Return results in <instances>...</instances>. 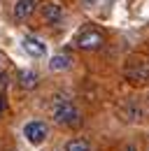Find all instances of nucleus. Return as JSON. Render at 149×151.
<instances>
[{
  "instance_id": "obj_6",
  "label": "nucleus",
  "mask_w": 149,
  "mask_h": 151,
  "mask_svg": "<svg viewBox=\"0 0 149 151\" xmlns=\"http://www.w3.org/2000/svg\"><path fill=\"white\" fill-rule=\"evenodd\" d=\"M44 19L49 21V23H58V21L63 19L61 5H44Z\"/></svg>"
},
{
  "instance_id": "obj_8",
  "label": "nucleus",
  "mask_w": 149,
  "mask_h": 151,
  "mask_svg": "<svg viewBox=\"0 0 149 151\" xmlns=\"http://www.w3.org/2000/svg\"><path fill=\"white\" fill-rule=\"evenodd\" d=\"M49 68H51L54 72L68 70V68H70V58H68V56H61V54H58V56H54L51 60H49Z\"/></svg>"
},
{
  "instance_id": "obj_5",
  "label": "nucleus",
  "mask_w": 149,
  "mask_h": 151,
  "mask_svg": "<svg viewBox=\"0 0 149 151\" xmlns=\"http://www.w3.org/2000/svg\"><path fill=\"white\" fill-rule=\"evenodd\" d=\"M23 49L30 54V56H35V58H40V56H44V42H37L35 37H26L23 40Z\"/></svg>"
},
{
  "instance_id": "obj_7",
  "label": "nucleus",
  "mask_w": 149,
  "mask_h": 151,
  "mask_svg": "<svg viewBox=\"0 0 149 151\" xmlns=\"http://www.w3.org/2000/svg\"><path fill=\"white\" fill-rule=\"evenodd\" d=\"M19 86H21V88H35L37 86V75L30 72V70H28V72H21V75H19Z\"/></svg>"
},
{
  "instance_id": "obj_2",
  "label": "nucleus",
  "mask_w": 149,
  "mask_h": 151,
  "mask_svg": "<svg viewBox=\"0 0 149 151\" xmlns=\"http://www.w3.org/2000/svg\"><path fill=\"white\" fill-rule=\"evenodd\" d=\"M23 135H26V139L30 144H42L47 139V135H49V128H47L44 121H30V123H26Z\"/></svg>"
},
{
  "instance_id": "obj_11",
  "label": "nucleus",
  "mask_w": 149,
  "mask_h": 151,
  "mask_svg": "<svg viewBox=\"0 0 149 151\" xmlns=\"http://www.w3.org/2000/svg\"><path fill=\"white\" fill-rule=\"evenodd\" d=\"M5 107H7V100H5V95L0 93V114L5 112Z\"/></svg>"
},
{
  "instance_id": "obj_1",
  "label": "nucleus",
  "mask_w": 149,
  "mask_h": 151,
  "mask_svg": "<svg viewBox=\"0 0 149 151\" xmlns=\"http://www.w3.org/2000/svg\"><path fill=\"white\" fill-rule=\"evenodd\" d=\"M54 119L58 123H63V126H74V123L79 121V112H77V107H74L70 100H63V102L56 107Z\"/></svg>"
},
{
  "instance_id": "obj_10",
  "label": "nucleus",
  "mask_w": 149,
  "mask_h": 151,
  "mask_svg": "<svg viewBox=\"0 0 149 151\" xmlns=\"http://www.w3.org/2000/svg\"><path fill=\"white\" fill-rule=\"evenodd\" d=\"M7 84H9V75H7V72H0V88L7 86Z\"/></svg>"
},
{
  "instance_id": "obj_3",
  "label": "nucleus",
  "mask_w": 149,
  "mask_h": 151,
  "mask_svg": "<svg viewBox=\"0 0 149 151\" xmlns=\"http://www.w3.org/2000/svg\"><path fill=\"white\" fill-rule=\"evenodd\" d=\"M77 47L84 49V51L100 49V47H103V35H100L98 30H84V33H79V37H77Z\"/></svg>"
},
{
  "instance_id": "obj_9",
  "label": "nucleus",
  "mask_w": 149,
  "mask_h": 151,
  "mask_svg": "<svg viewBox=\"0 0 149 151\" xmlns=\"http://www.w3.org/2000/svg\"><path fill=\"white\" fill-rule=\"evenodd\" d=\"M65 151H91V144H89V139H82V137L79 139H70Z\"/></svg>"
},
{
  "instance_id": "obj_12",
  "label": "nucleus",
  "mask_w": 149,
  "mask_h": 151,
  "mask_svg": "<svg viewBox=\"0 0 149 151\" xmlns=\"http://www.w3.org/2000/svg\"><path fill=\"white\" fill-rule=\"evenodd\" d=\"M126 151H135V147H126Z\"/></svg>"
},
{
  "instance_id": "obj_4",
  "label": "nucleus",
  "mask_w": 149,
  "mask_h": 151,
  "mask_svg": "<svg viewBox=\"0 0 149 151\" xmlns=\"http://www.w3.org/2000/svg\"><path fill=\"white\" fill-rule=\"evenodd\" d=\"M33 9H35V0H19L17 5H14V17L19 21H23L33 14Z\"/></svg>"
}]
</instances>
